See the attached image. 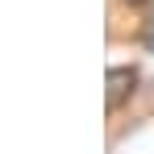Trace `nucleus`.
Segmentation results:
<instances>
[{
    "mask_svg": "<svg viewBox=\"0 0 154 154\" xmlns=\"http://www.w3.org/2000/svg\"><path fill=\"white\" fill-rule=\"evenodd\" d=\"M129 4H146V0H129Z\"/></svg>",
    "mask_w": 154,
    "mask_h": 154,
    "instance_id": "3",
    "label": "nucleus"
},
{
    "mask_svg": "<svg viewBox=\"0 0 154 154\" xmlns=\"http://www.w3.org/2000/svg\"><path fill=\"white\" fill-rule=\"evenodd\" d=\"M133 83H137V71L133 67H112L108 71V112L121 108L125 96H133Z\"/></svg>",
    "mask_w": 154,
    "mask_h": 154,
    "instance_id": "1",
    "label": "nucleus"
},
{
    "mask_svg": "<svg viewBox=\"0 0 154 154\" xmlns=\"http://www.w3.org/2000/svg\"><path fill=\"white\" fill-rule=\"evenodd\" d=\"M142 38H146V46H154V13H150V21H146V33Z\"/></svg>",
    "mask_w": 154,
    "mask_h": 154,
    "instance_id": "2",
    "label": "nucleus"
}]
</instances>
